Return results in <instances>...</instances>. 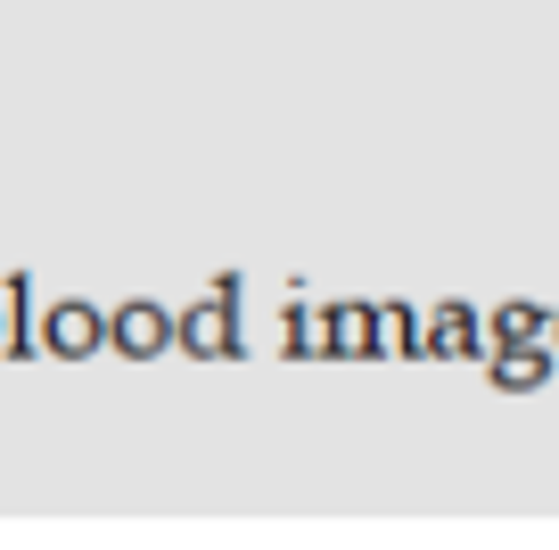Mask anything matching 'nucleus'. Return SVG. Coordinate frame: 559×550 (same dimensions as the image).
Listing matches in <instances>:
<instances>
[{
    "instance_id": "obj_1",
    "label": "nucleus",
    "mask_w": 559,
    "mask_h": 550,
    "mask_svg": "<svg viewBox=\"0 0 559 550\" xmlns=\"http://www.w3.org/2000/svg\"><path fill=\"white\" fill-rule=\"evenodd\" d=\"M116 345H123V354H157V345H165V312H148V304L116 312Z\"/></svg>"
},
{
    "instance_id": "obj_2",
    "label": "nucleus",
    "mask_w": 559,
    "mask_h": 550,
    "mask_svg": "<svg viewBox=\"0 0 559 550\" xmlns=\"http://www.w3.org/2000/svg\"><path fill=\"white\" fill-rule=\"evenodd\" d=\"M91 328H99V321H91L83 304H58V312H50V345H58V354H83Z\"/></svg>"
},
{
    "instance_id": "obj_3",
    "label": "nucleus",
    "mask_w": 559,
    "mask_h": 550,
    "mask_svg": "<svg viewBox=\"0 0 559 550\" xmlns=\"http://www.w3.org/2000/svg\"><path fill=\"white\" fill-rule=\"evenodd\" d=\"M437 354H469V321H461V312L437 321Z\"/></svg>"
}]
</instances>
